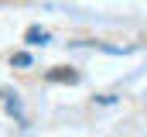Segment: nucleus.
<instances>
[{"mask_svg":"<svg viewBox=\"0 0 147 137\" xmlns=\"http://www.w3.org/2000/svg\"><path fill=\"white\" fill-rule=\"evenodd\" d=\"M14 65H31V55H24V52H21V55H14Z\"/></svg>","mask_w":147,"mask_h":137,"instance_id":"obj_3","label":"nucleus"},{"mask_svg":"<svg viewBox=\"0 0 147 137\" xmlns=\"http://www.w3.org/2000/svg\"><path fill=\"white\" fill-rule=\"evenodd\" d=\"M48 82H79V72L58 65V68H51V72H48Z\"/></svg>","mask_w":147,"mask_h":137,"instance_id":"obj_1","label":"nucleus"},{"mask_svg":"<svg viewBox=\"0 0 147 137\" xmlns=\"http://www.w3.org/2000/svg\"><path fill=\"white\" fill-rule=\"evenodd\" d=\"M24 38H28V45H45V41H48V31H41V28H28Z\"/></svg>","mask_w":147,"mask_h":137,"instance_id":"obj_2","label":"nucleus"}]
</instances>
